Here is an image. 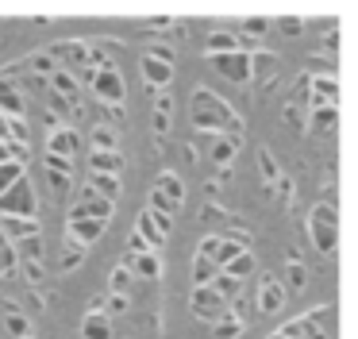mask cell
I'll return each mask as SVG.
<instances>
[{"mask_svg":"<svg viewBox=\"0 0 358 339\" xmlns=\"http://www.w3.org/2000/svg\"><path fill=\"white\" fill-rule=\"evenodd\" d=\"M189 116H193V127L208 131V135H227L235 139V143H243V116H235V108L227 104L224 97H216L212 89H193V97H189Z\"/></svg>","mask_w":358,"mask_h":339,"instance_id":"cell-1","label":"cell"},{"mask_svg":"<svg viewBox=\"0 0 358 339\" xmlns=\"http://www.w3.org/2000/svg\"><path fill=\"white\" fill-rule=\"evenodd\" d=\"M0 216H20V220H39V193L31 177H20L0 193Z\"/></svg>","mask_w":358,"mask_h":339,"instance_id":"cell-2","label":"cell"},{"mask_svg":"<svg viewBox=\"0 0 358 339\" xmlns=\"http://www.w3.org/2000/svg\"><path fill=\"white\" fill-rule=\"evenodd\" d=\"M89 89L101 97V104H108L116 116H124V100H127V81L124 74H120V66H101L89 74Z\"/></svg>","mask_w":358,"mask_h":339,"instance_id":"cell-3","label":"cell"},{"mask_svg":"<svg viewBox=\"0 0 358 339\" xmlns=\"http://www.w3.org/2000/svg\"><path fill=\"white\" fill-rule=\"evenodd\" d=\"M308 235L316 243L320 254H335V243H339V231H335V205L320 200L308 212Z\"/></svg>","mask_w":358,"mask_h":339,"instance_id":"cell-4","label":"cell"},{"mask_svg":"<svg viewBox=\"0 0 358 339\" xmlns=\"http://www.w3.org/2000/svg\"><path fill=\"white\" fill-rule=\"evenodd\" d=\"M112 212H116V205L104 200V197H96L89 185H81L78 197H73V205H70V220H104L108 223Z\"/></svg>","mask_w":358,"mask_h":339,"instance_id":"cell-5","label":"cell"},{"mask_svg":"<svg viewBox=\"0 0 358 339\" xmlns=\"http://www.w3.org/2000/svg\"><path fill=\"white\" fill-rule=\"evenodd\" d=\"M250 297H255V308H258L262 316H278L281 308H285L289 293H285V285H281V277L262 274V277H258V289L250 293Z\"/></svg>","mask_w":358,"mask_h":339,"instance_id":"cell-6","label":"cell"},{"mask_svg":"<svg viewBox=\"0 0 358 339\" xmlns=\"http://www.w3.org/2000/svg\"><path fill=\"white\" fill-rule=\"evenodd\" d=\"M189 312H193L201 324H216L220 316L227 312V300L216 297L212 285H193V293H189Z\"/></svg>","mask_w":358,"mask_h":339,"instance_id":"cell-7","label":"cell"},{"mask_svg":"<svg viewBox=\"0 0 358 339\" xmlns=\"http://www.w3.org/2000/svg\"><path fill=\"white\" fill-rule=\"evenodd\" d=\"M43 170H47V181H50V189H55V197H58V200L70 197L73 177H78L73 162H70V158H58V154H43Z\"/></svg>","mask_w":358,"mask_h":339,"instance_id":"cell-8","label":"cell"},{"mask_svg":"<svg viewBox=\"0 0 358 339\" xmlns=\"http://www.w3.org/2000/svg\"><path fill=\"white\" fill-rule=\"evenodd\" d=\"M208 66L216 69L220 77L235 81V85H247V81H250V54H247V50H235V54H216V58H208Z\"/></svg>","mask_w":358,"mask_h":339,"instance_id":"cell-9","label":"cell"},{"mask_svg":"<svg viewBox=\"0 0 358 339\" xmlns=\"http://www.w3.org/2000/svg\"><path fill=\"white\" fill-rule=\"evenodd\" d=\"M312 108H339V81L331 74H308V112Z\"/></svg>","mask_w":358,"mask_h":339,"instance_id":"cell-10","label":"cell"},{"mask_svg":"<svg viewBox=\"0 0 358 339\" xmlns=\"http://www.w3.org/2000/svg\"><path fill=\"white\" fill-rule=\"evenodd\" d=\"M139 74H143V85L155 89V92H166L173 85V66H170V62H162V58H155L150 50L139 58Z\"/></svg>","mask_w":358,"mask_h":339,"instance_id":"cell-11","label":"cell"},{"mask_svg":"<svg viewBox=\"0 0 358 339\" xmlns=\"http://www.w3.org/2000/svg\"><path fill=\"white\" fill-rule=\"evenodd\" d=\"M124 266L131 270V277H135V282H158V277H162V251L124 254Z\"/></svg>","mask_w":358,"mask_h":339,"instance_id":"cell-12","label":"cell"},{"mask_svg":"<svg viewBox=\"0 0 358 339\" xmlns=\"http://www.w3.org/2000/svg\"><path fill=\"white\" fill-rule=\"evenodd\" d=\"M0 116H8V120H24L27 116V97L20 92L16 77L0 74Z\"/></svg>","mask_w":358,"mask_h":339,"instance_id":"cell-13","label":"cell"},{"mask_svg":"<svg viewBox=\"0 0 358 339\" xmlns=\"http://www.w3.org/2000/svg\"><path fill=\"white\" fill-rule=\"evenodd\" d=\"M104 231H108V223H104V220H66V239L78 243V247H85V251L104 235Z\"/></svg>","mask_w":358,"mask_h":339,"instance_id":"cell-14","label":"cell"},{"mask_svg":"<svg viewBox=\"0 0 358 339\" xmlns=\"http://www.w3.org/2000/svg\"><path fill=\"white\" fill-rule=\"evenodd\" d=\"M278 69H281L278 54H270V50H250V81H255V77H262V89H266V92L278 85Z\"/></svg>","mask_w":358,"mask_h":339,"instance_id":"cell-15","label":"cell"},{"mask_svg":"<svg viewBox=\"0 0 358 339\" xmlns=\"http://www.w3.org/2000/svg\"><path fill=\"white\" fill-rule=\"evenodd\" d=\"M0 339H35L31 316L20 312V308H8V312L0 316Z\"/></svg>","mask_w":358,"mask_h":339,"instance_id":"cell-16","label":"cell"},{"mask_svg":"<svg viewBox=\"0 0 358 339\" xmlns=\"http://www.w3.org/2000/svg\"><path fill=\"white\" fill-rule=\"evenodd\" d=\"M78 146H81V135L73 127H55V131H47V154H58V158H70L73 162V154H78Z\"/></svg>","mask_w":358,"mask_h":339,"instance_id":"cell-17","label":"cell"},{"mask_svg":"<svg viewBox=\"0 0 358 339\" xmlns=\"http://www.w3.org/2000/svg\"><path fill=\"white\" fill-rule=\"evenodd\" d=\"M47 89L55 92V97H62L70 108H78V100H81V85H78V77H73L70 69H62V66H58L55 74L47 77Z\"/></svg>","mask_w":358,"mask_h":339,"instance_id":"cell-18","label":"cell"},{"mask_svg":"<svg viewBox=\"0 0 358 339\" xmlns=\"http://www.w3.org/2000/svg\"><path fill=\"white\" fill-rule=\"evenodd\" d=\"M204 143H208V162H212L216 170H227V166H231L235 154H239V146H243V143H235V139H227V135H208Z\"/></svg>","mask_w":358,"mask_h":339,"instance_id":"cell-19","label":"cell"},{"mask_svg":"<svg viewBox=\"0 0 358 339\" xmlns=\"http://www.w3.org/2000/svg\"><path fill=\"white\" fill-rule=\"evenodd\" d=\"M243 50V39L235 31H208L204 39V58H216V54H235Z\"/></svg>","mask_w":358,"mask_h":339,"instance_id":"cell-20","label":"cell"},{"mask_svg":"<svg viewBox=\"0 0 358 339\" xmlns=\"http://www.w3.org/2000/svg\"><path fill=\"white\" fill-rule=\"evenodd\" d=\"M135 235H139L143 243L150 247V251H162V247H166V235H162V228H158V220L147 212V208H143V212L135 216Z\"/></svg>","mask_w":358,"mask_h":339,"instance_id":"cell-21","label":"cell"},{"mask_svg":"<svg viewBox=\"0 0 358 339\" xmlns=\"http://www.w3.org/2000/svg\"><path fill=\"white\" fill-rule=\"evenodd\" d=\"M16 251V262H47V235H27V239H16L12 243Z\"/></svg>","mask_w":358,"mask_h":339,"instance_id":"cell-22","label":"cell"},{"mask_svg":"<svg viewBox=\"0 0 358 339\" xmlns=\"http://www.w3.org/2000/svg\"><path fill=\"white\" fill-rule=\"evenodd\" d=\"M89 174H124V154L120 151H89Z\"/></svg>","mask_w":358,"mask_h":339,"instance_id":"cell-23","label":"cell"},{"mask_svg":"<svg viewBox=\"0 0 358 339\" xmlns=\"http://www.w3.org/2000/svg\"><path fill=\"white\" fill-rule=\"evenodd\" d=\"M85 185L96 193V197L112 200V205H120V197H124V181H120V177H112V174H89Z\"/></svg>","mask_w":358,"mask_h":339,"instance_id":"cell-24","label":"cell"},{"mask_svg":"<svg viewBox=\"0 0 358 339\" xmlns=\"http://www.w3.org/2000/svg\"><path fill=\"white\" fill-rule=\"evenodd\" d=\"M155 193H162L166 200H170V205H185V181H181L178 174H173V170H162V174L155 177Z\"/></svg>","mask_w":358,"mask_h":339,"instance_id":"cell-25","label":"cell"},{"mask_svg":"<svg viewBox=\"0 0 358 339\" xmlns=\"http://www.w3.org/2000/svg\"><path fill=\"white\" fill-rule=\"evenodd\" d=\"M0 231H4V239H8V243H16V239L39 235L43 223L39 220H20V216H0Z\"/></svg>","mask_w":358,"mask_h":339,"instance_id":"cell-26","label":"cell"},{"mask_svg":"<svg viewBox=\"0 0 358 339\" xmlns=\"http://www.w3.org/2000/svg\"><path fill=\"white\" fill-rule=\"evenodd\" d=\"M170 120H173V97L170 92H158L155 97V116H150V127H155L158 139L170 135Z\"/></svg>","mask_w":358,"mask_h":339,"instance_id":"cell-27","label":"cell"},{"mask_svg":"<svg viewBox=\"0 0 358 339\" xmlns=\"http://www.w3.org/2000/svg\"><path fill=\"white\" fill-rule=\"evenodd\" d=\"M285 293H301L304 285H308V266H304V258L296 251H289V262H285Z\"/></svg>","mask_w":358,"mask_h":339,"instance_id":"cell-28","label":"cell"},{"mask_svg":"<svg viewBox=\"0 0 358 339\" xmlns=\"http://www.w3.org/2000/svg\"><path fill=\"white\" fill-rule=\"evenodd\" d=\"M335 123H339V108H312V120L304 123V127H308L312 135L327 139V135H335Z\"/></svg>","mask_w":358,"mask_h":339,"instance_id":"cell-29","label":"cell"},{"mask_svg":"<svg viewBox=\"0 0 358 339\" xmlns=\"http://www.w3.org/2000/svg\"><path fill=\"white\" fill-rule=\"evenodd\" d=\"M81 339H112V320L104 312H85V320H81Z\"/></svg>","mask_w":358,"mask_h":339,"instance_id":"cell-30","label":"cell"},{"mask_svg":"<svg viewBox=\"0 0 358 339\" xmlns=\"http://www.w3.org/2000/svg\"><path fill=\"white\" fill-rule=\"evenodd\" d=\"M255 270H258V262H255V251H239V254H235V258L227 262L224 270H220V274L235 277V282H247V277L255 274Z\"/></svg>","mask_w":358,"mask_h":339,"instance_id":"cell-31","label":"cell"},{"mask_svg":"<svg viewBox=\"0 0 358 339\" xmlns=\"http://www.w3.org/2000/svg\"><path fill=\"white\" fill-rule=\"evenodd\" d=\"M89 151H120V131L108 123H96L89 131Z\"/></svg>","mask_w":358,"mask_h":339,"instance_id":"cell-32","label":"cell"},{"mask_svg":"<svg viewBox=\"0 0 358 339\" xmlns=\"http://www.w3.org/2000/svg\"><path fill=\"white\" fill-rule=\"evenodd\" d=\"M243 331H247V320H239L235 312H224L216 324H212V335L216 339H239Z\"/></svg>","mask_w":358,"mask_h":339,"instance_id":"cell-33","label":"cell"},{"mask_svg":"<svg viewBox=\"0 0 358 339\" xmlns=\"http://www.w3.org/2000/svg\"><path fill=\"white\" fill-rule=\"evenodd\" d=\"M131 289H135L131 270H127L124 262H116V266H112V274H108V293H120V297H131Z\"/></svg>","mask_w":358,"mask_h":339,"instance_id":"cell-34","label":"cell"},{"mask_svg":"<svg viewBox=\"0 0 358 339\" xmlns=\"http://www.w3.org/2000/svg\"><path fill=\"white\" fill-rule=\"evenodd\" d=\"M16 277H24L31 289H39V285L50 277V266H47V262H20V266H16Z\"/></svg>","mask_w":358,"mask_h":339,"instance_id":"cell-35","label":"cell"},{"mask_svg":"<svg viewBox=\"0 0 358 339\" xmlns=\"http://www.w3.org/2000/svg\"><path fill=\"white\" fill-rule=\"evenodd\" d=\"M212 293H216V297H224L227 308H231V300L243 297V282H235V277H227V274H216V277H212Z\"/></svg>","mask_w":358,"mask_h":339,"instance_id":"cell-36","label":"cell"},{"mask_svg":"<svg viewBox=\"0 0 358 339\" xmlns=\"http://www.w3.org/2000/svg\"><path fill=\"white\" fill-rule=\"evenodd\" d=\"M81 262H85V247H78V243L66 239V251H62V258H58V274H73Z\"/></svg>","mask_w":358,"mask_h":339,"instance_id":"cell-37","label":"cell"},{"mask_svg":"<svg viewBox=\"0 0 358 339\" xmlns=\"http://www.w3.org/2000/svg\"><path fill=\"white\" fill-rule=\"evenodd\" d=\"M258 170H262V181H266V189H273V185L281 181V170H278V158H273L270 151H258Z\"/></svg>","mask_w":358,"mask_h":339,"instance_id":"cell-38","label":"cell"},{"mask_svg":"<svg viewBox=\"0 0 358 339\" xmlns=\"http://www.w3.org/2000/svg\"><path fill=\"white\" fill-rule=\"evenodd\" d=\"M16 251H12V243L4 239V231H0V277H16Z\"/></svg>","mask_w":358,"mask_h":339,"instance_id":"cell-39","label":"cell"},{"mask_svg":"<svg viewBox=\"0 0 358 339\" xmlns=\"http://www.w3.org/2000/svg\"><path fill=\"white\" fill-rule=\"evenodd\" d=\"M24 174H27V166H24V162H0V193L8 189L12 181H20Z\"/></svg>","mask_w":358,"mask_h":339,"instance_id":"cell-40","label":"cell"},{"mask_svg":"<svg viewBox=\"0 0 358 339\" xmlns=\"http://www.w3.org/2000/svg\"><path fill=\"white\" fill-rule=\"evenodd\" d=\"M216 274H220V266H212L208 258H193V285H212Z\"/></svg>","mask_w":358,"mask_h":339,"instance_id":"cell-41","label":"cell"},{"mask_svg":"<svg viewBox=\"0 0 358 339\" xmlns=\"http://www.w3.org/2000/svg\"><path fill=\"white\" fill-rule=\"evenodd\" d=\"M27 69H31L35 77H50L55 74V58H50V50H43V54H35V58H27Z\"/></svg>","mask_w":358,"mask_h":339,"instance_id":"cell-42","label":"cell"},{"mask_svg":"<svg viewBox=\"0 0 358 339\" xmlns=\"http://www.w3.org/2000/svg\"><path fill=\"white\" fill-rule=\"evenodd\" d=\"M127 308H131V297H120V293H108V297H104V316H108V320L124 316Z\"/></svg>","mask_w":358,"mask_h":339,"instance_id":"cell-43","label":"cell"},{"mask_svg":"<svg viewBox=\"0 0 358 339\" xmlns=\"http://www.w3.org/2000/svg\"><path fill=\"white\" fill-rule=\"evenodd\" d=\"M243 35H262V31H270V20L266 15H247V20L239 23Z\"/></svg>","mask_w":358,"mask_h":339,"instance_id":"cell-44","label":"cell"},{"mask_svg":"<svg viewBox=\"0 0 358 339\" xmlns=\"http://www.w3.org/2000/svg\"><path fill=\"white\" fill-rule=\"evenodd\" d=\"M0 162H24L27 166V146H12L0 139Z\"/></svg>","mask_w":358,"mask_h":339,"instance_id":"cell-45","label":"cell"},{"mask_svg":"<svg viewBox=\"0 0 358 339\" xmlns=\"http://www.w3.org/2000/svg\"><path fill=\"white\" fill-rule=\"evenodd\" d=\"M8 143L27 146V120H8Z\"/></svg>","mask_w":358,"mask_h":339,"instance_id":"cell-46","label":"cell"},{"mask_svg":"<svg viewBox=\"0 0 358 339\" xmlns=\"http://www.w3.org/2000/svg\"><path fill=\"white\" fill-rule=\"evenodd\" d=\"M278 335H281V339H301V316H293L289 324H281Z\"/></svg>","mask_w":358,"mask_h":339,"instance_id":"cell-47","label":"cell"},{"mask_svg":"<svg viewBox=\"0 0 358 339\" xmlns=\"http://www.w3.org/2000/svg\"><path fill=\"white\" fill-rule=\"evenodd\" d=\"M278 27L285 31V35H301V27H304V23L296 20V15H285V20H278Z\"/></svg>","mask_w":358,"mask_h":339,"instance_id":"cell-48","label":"cell"},{"mask_svg":"<svg viewBox=\"0 0 358 339\" xmlns=\"http://www.w3.org/2000/svg\"><path fill=\"white\" fill-rule=\"evenodd\" d=\"M0 139L8 143V116H0Z\"/></svg>","mask_w":358,"mask_h":339,"instance_id":"cell-49","label":"cell"}]
</instances>
